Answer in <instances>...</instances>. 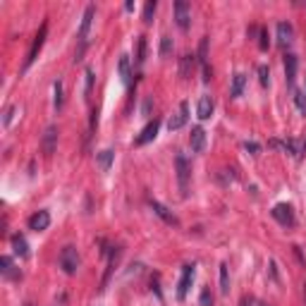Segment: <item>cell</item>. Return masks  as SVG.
Returning <instances> with one entry per match:
<instances>
[{
    "mask_svg": "<svg viewBox=\"0 0 306 306\" xmlns=\"http://www.w3.org/2000/svg\"><path fill=\"white\" fill-rule=\"evenodd\" d=\"M213 98L211 96H201V101H198V108H196V115L198 120H208L211 115H213Z\"/></svg>",
    "mask_w": 306,
    "mask_h": 306,
    "instance_id": "obj_16",
    "label": "cell"
},
{
    "mask_svg": "<svg viewBox=\"0 0 306 306\" xmlns=\"http://www.w3.org/2000/svg\"><path fill=\"white\" fill-rule=\"evenodd\" d=\"M258 79H261V84H263V86H268L270 72H268V67H266V65H261V67H258Z\"/></svg>",
    "mask_w": 306,
    "mask_h": 306,
    "instance_id": "obj_30",
    "label": "cell"
},
{
    "mask_svg": "<svg viewBox=\"0 0 306 306\" xmlns=\"http://www.w3.org/2000/svg\"><path fill=\"white\" fill-rule=\"evenodd\" d=\"M60 268L65 270L67 275H74L77 268H79V251L74 247H65L60 251Z\"/></svg>",
    "mask_w": 306,
    "mask_h": 306,
    "instance_id": "obj_3",
    "label": "cell"
},
{
    "mask_svg": "<svg viewBox=\"0 0 306 306\" xmlns=\"http://www.w3.org/2000/svg\"><path fill=\"white\" fill-rule=\"evenodd\" d=\"M211 304H213V297H211L208 289H203L201 292V306H211Z\"/></svg>",
    "mask_w": 306,
    "mask_h": 306,
    "instance_id": "obj_33",
    "label": "cell"
},
{
    "mask_svg": "<svg viewBox=\"0 0 306 306\" xmlns=\"http://www.w3.org/2000/svg\"><path fill=\"white\" fill-rule=\"evenodd\" d=\"M170 51H172V38H170V36H163L161 38V55L165 57V55H170Z\"/></svg>",
    "mask_w": 306,
    "mask_h": 306,
    "instance_id": "obj_28",
    "label": "cell"
},
{
    "mask_svg": "<svg viewBox=\"0 0 306 306\" xmlns=\"http://www.w3.org/2000/svg\"><path fill=\"white\" fill-rule=\"evenodd\" d=\"M93 15H96V7L89 5L86 10H84V17H82V27H79V51H77V57H74V62H79L82 60V55H84V48H86V36H89V29H91V22H93Z\"/></svg>",
    "mask_w": 306,
    "mask_h": 306,
    "instance_id": "obj_1",
    "label": "cell"
},
{
    "mask_svg": "<svg viewBox=\"0 0 306 306\" xmlns=\"http://www.w3.org/2000/svg\"><path fill=\"white\" fill-rule=\"evenodd\" d=\"M297 67H299V60H297V55L287 53V55H285V77H287V86H292V84H294Z\"/></svg>",
    "mask_w": 306,
    "mask_h": 306,
    "instance_id": "obj_15",
    "label": "cell"
},
{
    "mask_svg": "<svg viewBox=\"0 0 306 306\" xmlns=\"http://www.w3.org/2000/svg\"><path fill=\"white\" fill-rule=\"evenodd\" d=\"M146 60V36H139V46H137V62L141 65Z\"/></svg>",
    "mask_w": 306,
    "mask_h": 306,
    "instance_id": "obj_27",
    "label": "cell"
},
{
    "mask_svg": "<svg viewBox=\"0 0 306 306\" xmlns=\"http://www.w3.org/2000/svg\"><path fill=\"white\" fill-rule=\"evenodd\" d=\"M84 77H86V93H91V89H93V70H91V67H86Z\"/></svg>",
    "mask_w": 306,
    "mask_h": 306,
    "instance_id": "obj_32",
    "label": "cell"
},
{
    "mask_svg": "<svg viewBox=\"0 0 306 306\" xmlns=\"http://www.w3.org/2000/svg\"><path fill=\"white\" fill-rule=\"evenodd\" d=\"M192 282H194V263H187V266L182 268V278H180V282H177V299H180V302L187 299Z\"/></svg>",
    "mask_w": 306,
    "mask_h": 306,
    "instance_id": "obj_5",
    "label": "cell"
},
{
    "mask_svg": "<svg viewBox=\"0 0 306 306\" xmlns=\"http://www.w3.org/2000/svg\"><path fill=\"white\" fill-rule=\"evenodd\" d=\"M156 7H158V5H156V0H148V2L144 5V22H146V24H151V22H153Z\"/></svg>",
    "mask_w": 306,
    "mask_h": 306,
    "instance_id": "obj_25",
    "label": "cell"
},
{
    "mask_svg": "<svg viewBox=\"0 0 306 306\" xmlns=\"http://www.w3.org/2000/svg\"><path fill=\"white\" fill-rule=\"evenodd\" d=\"M189 146H192L194 153H203V148H206V132H203V127H194V129H192Z\"/></svg>",
    "mask_w": 306,
    "mask_h": 306,
    "instance_id": "obj_13",
    "label": "cell"
},
{
    "mask_svg": "<svg viewBox=\"0 0 306 306\" xmlns=\"http://www.w3.org/2000/svg\"><path fill=\"white\" fill-rule=\"evenodd\" d=\"M53 93H55L53 106H55V110H60V108H62V82H60V79L53 84Z\"/></svg>",
    "mask_w": 306,
    "mask_h": 306,
    "instance_id": "obj_24",
    "label": "cell"
},
{
    "mask_svg": "<svg viewBox=\"0 0 306 306\" xmlns=\"http://www.w3.org/2000/svg\"><path fill=\"white\" fill-rule=\"evenodd\" d=\"M0 266H2V275H5V278H19V273L17 270H15V263H12V258H10V256H2V258H0Z\"/></svg>",
    "mask_w": 306,
    "mask_h": 306,
    "instance_id": "obj_22",
    "label": "cell"
},
{
    "mask_svg": "<svg viewBox=\"0 0 306 306\" xmlns=\"http://www.w3.org/2000/svg\"><path fill=\"white\" fill-rule=\"evenodd\" d=\"M112 158H115V151H112V148H106V151L96 153V163H98L101 172H108L110 165H112Z\"/></svg>",
    "mask_w": 306,
    "mask_h": 306,
    "instance_id": "obj_18",
    "label": "cell"
},
{
    "mask_svg": "<svg viewBox=\"0 0 306 306\" xmlns=\"http://www.w3.org/2000/svg\"><path fill=\"white\" fill-rule=\"evenodd\" d=\"M175 22H177V27L180 29H189V24H192V10H189V5L184 2V0H177L175 2Z\"/></svg>",
    "mask_w": 306,
    "mask_h": 306,
    "instance_id": "obj_8",
    "label": "cell"
},
{
    "mask_svg": "<svg viewBox=\"0 0 306 306\" xmlns=\"http://www.w3.org/2000/svg\"><path fill=\"white\" fill-rule=\"evenodd\" d=\"M175 167H177V182H180L182 196H187V194H189V177H192L189 161H187L182 153H177V156H175Z\"/></svg>",
    "mask_w": 306,
    "mask_h": 306,
    "instance_id": "obj_2",
    "label": "cell"
},
{
    "mask_svg": "<svg viewBox=\"0 0 306 306\" xmlns=\"http://www.w3.org/2000/svg\"><path fill=\"white\" fill-rule=\"evenodd\" d=\"M244 148H247V151H251L253 156H256V153L261 151V146H258V144H253V141H244Z\"/></svg>",
    "mask_w": 306,
    "mask_h": 306,
    "instance_id": "obj_34",
    "label": "cell"
},
{
    "mask_svg": "<svg viewBox=\"0 0 306 306\" xmlns=\"http://www.w3.org/2000/svg\"><path fill=\"white\" fill-rule=\"evenodd\" d=\"M270 213H273V218H275L280 225H285V227H292V225H294V211H292L289 203H278Z\"/></svg>",
    "mask_w": 306,
    "mask_h": 306,
    "instance_id": "obj_6",
    "label": "cell"
},
{
    "mask_svg": "<svg viewBox=\"0 0 306 306\" xmlns=\"http://www.w3.org/2000/svg\"><path fill=\"white\" fill-rule=\"evenodd\" d=\"M27 306H34V304H27Z\"/></svg>",
    "mask_w": 306,
    "mask_h": 306,
    "instance_id": "obj_37",
    "label": "cell"
},
{
    "mask_svg": "<svg viewBox=\"0 0 306 306\" xmlns=\"http://www.w3.org/2000/svg\"><path fill=\"white\" fill-rule=\"evenodd\" d=\"M151 208H153V213L161 218V220H165L167 225H180V220H177V216L167 208V206H163L161 201H151Z\"/></svg>",
    "mask_w": 306,
    "mask_h": 306,
    "instance_id": "obj_12",
    "label": "cell"
},
{
    "mask_svg": "<svg viewBox=\"0 0 306 306\" xmlns=\"http://www.w3.org/2000/svg\"><path fill=\"white\" fill-rule=\"evenodd\" d=\"M148 112H151V98L144 101V115H148Z\"/></svg>",
    "mask_w": 306,
    "mask_h": 306,
    "instance_id": "obj_35",
    "label": "cell"
},
{
    "mask_svg": "<svg viewBox=\"0 0 306 306\" xmlns=\"http://www.w3.org/2000/svg\"><path fill=\"white\" fill-rule=\"evenodd\" d=\"M17 112V108L15 106H10V108L5 110V117H2V122H5V127H10V122H12V115Z\"/></svg>",
    "mask_w": 306,
    "mask_h": 306,
    "instance_id": "obj_31",
    "label": "cell"
},
{
    "mask_svg": "<svg viewBox=\"0 0 306 306\" xmlns=\"http://www.w3.org/2000/svg\"><path fill=\"white\" fill-rule=\"evenodd\" d=\"M268 31H266V29H261V31H258V48H261V51H268Z\"/></svg>",
    "mask_w": 306,
    "mask_h": 306,
    "instance_id": "obj_29",
    "label": "cell"
},
{
    "mask_svg": "<svg viewBox=\"0 0 306 306\" xmlns=\"http://www.w3.org/2000/svg\"><path fill=\"white\" fill-rule=\"evenodd\" d=\"M117 70H120V79H122V84L129 86V82H132V65H129V55H120V65H117Z\"/></svg>",
    "mask_w": 306,
    "mask_h": 306,
    "instance_id": "obj_20",
    "label": "cell"
},
{
    "mask_svg": "<svg viewBox=\"0 0 306 306\" xmlns=\"http://www.w3.org/2000/svg\"><path fill=\"white\" fill-rule=\"evenodd\" d=\"M292 41H294V29H292V24L280 22V24H278V43H280L282 48H287Z\"/></svg>",
    "mask_w": 306,
    "mask_h": 306,
    "instance_id": "obj_14",
    "label": "cell"
},
{
    "mask_svg": "<svg viewBox=\"0 0 306 306\" xmlns=\"http://www.w3.org/2000/svg\"><path fill=\"white\" fill-rule=\"evenodd\" d=\"M46 34H48V22H43V24H41V29H38L36 38H34V43H31V48H29V55H27V60H24V70H29V67H31V62L36 60L38 51L43 48V41H46Z\"/></svg>",
    "mask_w": 306,
    "mask_h": 306,
    "instance_id": "obj_4",
    "label": "cell"
},
{
    "mask_svg": "<svg viewBox=\"0 0 306 306\" xmlns=\"http://www.w3.org/2000/svg\"><path fill=\"white\" fill-rule=\"evenodd\" d=\"M294 106H297V110L302 115H306V91H297L294 93Z\"/></svg>",
    "mask_w": 306,
    "mask_h": 306,
    "instance_id": "obj_26",
    "label": "cell"
},
{
    "mask_svg": "<svg viewBox=\"0 0 306 306\" xmlns=\"http://www.w3.org/2000/svg\"><path fill=\"white\" fill-rule=\"evenodd\" d=\"M244 89H247V74L237 72L232 77V89H230V96H232V98H242V96H244Z\"/></svg>",
    "mask_w": 306,
    "mask_h": 306,
    "instance_id": "obj_17",
    "label": "cell"
},
{
    "mask_svg": "<svg viewBox=\"0 0 306 306\" xmlns=\"http://www.w3.org/2000/svg\"><path fill=\"white\" fill-rule=\"evenodd\" d=\"M194 65H196V55H182V60H180V74H182V79H189L192 77V70H194Z\"/></svg>",
    "mask_w": 306,
    "mask_h": 306,
    "instance_id": "obj_19",
    "label": "cell"
},
{
    "mask_svg": "<svg viewBox=\"0 0 306 306\" xmlns=\"http://www.w3.org/2000/svg\"><path fill=\"white\" fill-rule=\"evenodd\" d=\"M12 249H15V253H17L19 258H27V256H29V244H27L24 234H15V237H12Z\"/></svg>",
    "mask_w": 306,
    "mask_h": 306,
    "instance_id": "obj_21",
    "label": "cell"
},
{
    "mask_svg": "<svg viewBox=\"0 0 306 306\" xmlns=\"http://www.w3.org/2000/svg\"><path fill=\"white\" fill-rule=\"evenodd\" d=\"M302 153H306V141H304V146H302Z\"/></svg>",
    "mask_w": 306,
    "mask_h": 306,
    "instance_id": "obj_36",
    "label": "cell"
},
{
    "mask_svg": "<svg viewBox=\"0 0 306 306\" xmlns=\"http://www.w3.org/2000/svg\"><path fill=\"white\" fill-rule=\"evenodd\" d=\"M158 129H161V120H158V117H153V120H151L144 129H141V134L134 139V144L144 146V144H148V141H153V139H156V134H158Z\"/></svg>",
    "mask_w": 306,
    "mask_h": 306,
    "instance_id": "obj_9",
    "label": "cell"
},
{
    "mask_svg": "<svg viewBox=\"0 0 306 306\" xmlns=\"http://www.w3.org/2000/svg\"><path fill=\"white\" fill-rule=\"evenodd\" d=\"M48 225H51V213L48 211H38V213L29 218V230H34V232L48 230Z\"/></svg>",
    "mask_w": 306,
    "mask_h": 306,
    "instance_id": "obj_11",
    "label": "cell"
},
{
    "mask_svg": "<svg viewBox=\"0 0 306 306\" xmlns=\"http://www.w3.org/2000/svg\"><path fill=\"white\" fill-rule=\"evenodd\" d=\"M187 120H189V103H184V101H182L180 108H177V112L167 120V129H170V132H177V129H182V127L187 125Z\"/></svg>",
    "mask_w": 306,
    "mask_h": 306,
    "instance_id": "obj_7",
    "label": "cell"
},
{
    "mask_svg": "<svg viewBox=\"0 0 306 306\" xmlns=\"http://www.w3.org/2000/svg\"><path fill=\"white\" fill-rule=\"evenodd\" d=\"M220 292L223 294L230 292V270H227V263H220Z\"/></svg>",
    "mask_w": 306,
    "mask_h": 306,
    "instance_id": "obj_23",
    "label": "cell"
},
{
    "mask_svg": "<svg viewBox=\"0 0 306 306\" xmlns=\"http://www.w3.org/2000/svg\"><path fill=\"white\" fill-rule=\"evenodd\" d=\"M41 148L46 156H53L55 148H57V127L51 125L46 132H43V139H41Z\"/></svg>",
    "mask_w": 306,
    "mask_h": 306,
    "instance_id": "obj_10",
    "label": "cell"
}]
</instances>
